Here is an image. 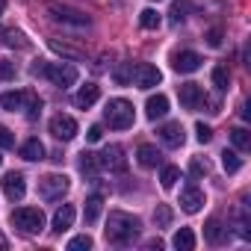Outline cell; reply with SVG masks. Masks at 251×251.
I'll list each match as a JSON object with an SVG mask.
<instances>
[{
	"instance_id": "obj_18",
	"label": "cell",
	"mask_w": 251,
	"mask_h": 251,
	"mask_svg": "<svg viewBox=\"0 0 251 251\" xmlns=\"http://www.w3.org/2000/svg\"><path fill=\"white\" fill-rule=\"evenodd\" d=\"M166 112H169V98H166V95H154V98H148V103H145V115H148L151 121L163 118Z\"/></svg>"
},
{
	"instance_id": "obj_43",
	"label": "cell",
	"mask_w": 251,
	"mask_h": 251,
	"mask_svg": "<svg viewBox=\"0 0 251 251\" xmlns=\"http://www.w3.org/2000/svg\"><path fill=\"white\" fill-rule=\"evenodd\" d=\"M145 248H148V251H160V248H163V239H148Z\"/></svg>"
},
{
	"instance_id": "obj_8",
	"label": "cell",
	"mask_w": 251,
	"mask_h": 251,
	"mask_svg": "<svg viewBox=\"0 0 251 251\" xmlns=\"http://www.w3.org/2000/svg\"><path fill=\"white\" fill-rule=\"evenodd\" d=\"M50 133H53V139H59V142H71L74 136H77V121L71 118V115H53L50 118Z\"/></svg>"
},
{
	"instance_id": "obj_41",
	"label": "cell",
	"mask_w": 251,
	"mask_h": 251,
	"mask_svg": "<svg viewBox=\"0 0 251 251\" xmlns=\"http://www.w3.org/2000/svg\"><path fill=\"white\" fill-rule=\"evenodd\" d=\"M207 45H210V48H219V45H222V30H210V33H207Z\"/></svg>"
},
{
	"instance_id": "obj_1",
	"label": "cell",
	"mask_w": 251,
	"mask_h": 251,
	"mask_svg": "<svg viewBox=\"0 0 251 251\" xmlns=\"http://www.w3.org/2000/svg\"><path fill=\"white\" fill-rule=\"evenodd\" d=\"M106 242L109 245H118V248H127L139 239L142 233V222L130 213H121V210H112L109 219H106Z\"/></svg>"
},
{
	"instance_id": "obj_15",
	"label": "cell",
	"mask_w": 251,
	"mask_h": 251,
	"mask_svg": "<svg viewBox=\"0 0 251 251\" xmlns=\"http://www.w3.org/2000/svg\"><path fill=\"white\" fill-rule=\"evenodd\" d=\"M227 233H230V230L222 225V219H216V216L207 219V225H204V239H207L210 245H222V242L227 239Z\"/></svg>"
},
{
	"instance_id": "obj_17",
	"label": "cell",
	"mask_w": 251,
	"mask_h": 251,
	"mask_svg": "<svg viewBox=\"0 0 251 251\" xmlns=\"http://www.w3.org/2000/svg\"><path fill=\"white\" fill-rule=\"evenodd\" d=\"M98 98H100V89H98L95 83H86V86H83V89L74 95V106H80V109H89V106H92Z\"/></svg>"
},
{
	"instance_id": "obj_19",
	"label": "cell",
	"mask_w": 251,
	"mask_h": 251,
	"mask_svg": "<svg viewBox=\"0 0 251 251\" xmlns=\"http://www.w3.org/2000/svg\"><path fill=\"white\" fill-rule=\"evenodd\" d=\"M24 103H27V92H3L0 95V106L9 109V112L24 109Z\"/></svg>"
},
{
	"instance_id": "obj_36",
	"label": "cell",
	"mask_w": 251,
	"mask_h": 251,
	"mask_svg": "<svg viewBox=\"0 0 251 251\" xmlns=\"http://www.w3.org/2000/svg\"><path fill=\"white\" fill-rule=\"evenodd\" d=\"M12 77H15V62L0 59V83H6V80H12Z\"/></svg>"
},
{
	"instance_id": "obj_42",
	"label": "cell",
	"mask_w": 251,
	"mask_h": 251,
	"mask_svg": "<svg viewBox=\"0 0 251 251\" xmlns=\"http://www.w3.org/2000/svg\"><path fill=\"white\" fill-rule=\"evenodd\" d=\"M201 175H207V166L195 160V163H192V177H201Z\"/></svg>"
},
{
	"instance_id": "obj_30",
	"label": "cell",
	"mask_w": 251,
	"mask_h": 251,
	"mask_svg": "<svg viewBox=\"0 0 251 251\" xmlns=\"http://www.w3.org/2000/svg\"><path fill=\"white\" fill-rule=\"evenodd\" d=\"M3 45L24 50V48H27V39H24V33H21V30H6V33H3Z\"/></svg>"
},
{
	"instance_id": "obj_27",
	"label": "cell",
	"mask_w": 251,
	"mask_h": 251,
	"mask_svg": "<svg viewBox=\"0 0 251 251\" xmlns=\"http://www.w3.org/2000/svg\"><path fill=\"white\" fill-rule=\"evenodd\" d=\"M230 142H233L236 151H248V148H251V133H248L245 127H233V130H230Z\"/></svg>"
},
{
	"instance_id": "obj_46",
	"label": "cell",
	"mask_w": 251,
	"mask_h": 251,
	"mask_svg": "<svg viewBox=\"0 0 251 251\" xmlns=\"http://www.w3.org/2000/svg\"><path fill=\"white\" fill-rule=\"evenodd\" d=\"M0 163H3V157H0Z\"/></svg>"
},
{
	"instance_id": "obj_29",
	"label": "cell",
	"mask_w": 251,
	"mask_h": 251,
	"mask_svg": "<svg viewBox=\"0 0 251 251\" xmlns=\"http://www.w3.org/2000/svg\"><path fill=\"white\" fill-rule=\"evenodd\" d=\"M180 180V169L177 166H166L163 169V175H160V183H163V189H175V183Z\"/></svg>"
},
{
	"instance_id": "obj_39",
	"label": "cell",
	"mask_w": 251,
	"mask_h": 251,
	"mask_svg": "<svg viewBox=\"0 0 251 251\" xmlns=\"http://www.w3.org/2000/svg\"><path fill=\"white\" fill-rule=\"evenodd\" d=\"M50 48H53L56 53H62V56H71V59H80V53H77V50H71V48H65V45H59L56 39H50Z\"/></svg>"
},
{
	"instance_id": "obj_13",
	"label": "cell",
	"mask_w": 251,
	"mask_h": 251,
	"mask_svg": "<svg viewBox=\"0 0 251 251\" xmlns=\"http://www.w3.org/2000/svg\"><path fill=\"white\" fill-rule=\"evenodd\" d=\"M180 207H183L186 213H198V210L204 207V192H201L195 183H186L183 192H180Z\"/></svg>"
},
{
	"instance_id": "obj_4",
	"label": "cell",
	"mask_w": 251,
	"mask_h": 251,
	"mask_svg": "<svg viewBox=\"0 0 251 251\" xmlns=\"http://www.w3.org/2000/svg\"><path fill=\"white\" fill-rule=\"evenodd\" d=\"M12 225L21 230V233H39L42 227H45V213L39 210V207H18V210H12Z\"/></svg>"
},
{
	"instance_id": "obj_31",
	"label": "cell",
	"mask_w": 251,
	"mask_h": 251,
	"mask_svg": "<svg viewBox=\"0 0 251 251\" xmlns=\"http://www.w3.org/2000/svg\"><path fill=\"white\" fill-rule=\"evenodd\" d=\"M139 24H142L145 30H157V27H160V12H157V9H142Z\"/></svg>"
},
{
	"instance_id": "obj_38",
	"label": "cell",
	"mask_w": 251,
	"mask_h": 251,
	"mask_svg": "<svg viewBox=\"0 0 251 251\" xmlns=\"http://www.w3.org/2000/svg\"><path fill=\"white\" fill-rule=\"evenodd\" d=\"M0 148H15V136H12L9 127H3V124H0Z\"/></svg>"
},
{
	"instance_id": "obj_35",
	"label": "cell",
	"mask_w": 251,
	"mask_h": 251,
	"mask_svg": "<svg viewBox=\"0 0 251 251\" xmlns=\"http://www.w3.org/2000/svg\"><path fill=\"white\" fill-rule=\"evenodd\" d=\"M195 139H198L201 145H207V142L213 139V130L207 127V124H204V121H198V124H195Z\"/></svg>"
},
{
	"instance_id": "obj_24",
	"label": "cell",
	"mask_w": 251,
	"mask_h": 251,
	"mask_svg": "<svg viewBox=\"0 0 251 251\" xmlns=\"http://www.w3.org/2000/svg\"><path fill=\"white\" fill-rule=\"evenodd\" d=\"M189 12H192V0H175L169 18H172V24H180V21H186Z\"/></svg>"
},
{
	"instance_id": "obj_45",
	"label": "cell",
	"mask_w": 251,
	"mask_h": 251,
	"mask_svg": "<svg viewBox=\"0 0 251 251\" xmlns=\"http://www.w3.org/2000/svg\"><path fill=\"white\" fill-rule=\"evenodd\" d=\"M0 248H6V239H3V236H0Z\"/></svg>"
},
{
	"instance_id": "obj_2",
	"label": "cell",
	"mask_w": 251,
	"mask_h": 251,
	"mask_svg": "<svg viewBox=\"0 0 251 251\" xmlns=\"http://www.w3.org/2000/svg\"><path fill=\"white\" fill-rule=\"evenodd\" d=\"M36 77H48L53 86H59V89H68V86H74L77 83V68L74 65H68V62H33V68H30Z\"/></svg>"
},
{
	"instance_id": "obj_22",
	"label": "cell",
	"mask_w": 251,
	"mask_h": 251,
	"mask_svg": "<svg viewBox=\"0 0 251 251\" xmlns=\"http://www.w3.org/2000/svg\"><path fill=\"white\" fill-rule=\"evenodd\" d=\"M80 172H83L86 177H98V172H100V166H98V154L83 151V154H80Z\"/></svg>"
},
{
	"instance_id": "obj_16",
	"label": "cell",
	"mask_w": 251,
	"mask_h": 251,
	"mask_svg": "<svg viewBox=\"0 0 251 251\" xmlns=\"http://www.w3.org/2000/svg\"><path fill=\"white\" fill-rule=\"evenodd\" d=\"M74 216H77V210H74L71 204H62V207L53 213V230H56V233L68 230V227L74 225Z\"/></svg>"
},
{
	"instance_id": "obj_25",
	"label": "cell",
	"mask_w": 251,
	"mask_h": 251,
	"mask_svg": "<svg viewBox=\"0 0 251 251\" xmlns=\"http://www.w3.org/2000/svg\"><path fill=\"white\" fill-rule=\"evenodd\" d=\"M112 80H115L118 86H127V83L133 80V62H118V65L112 68Z\"/></svg>"
},
{
	"instance_id": "obj_23",
	"label": "cell",
	"mask_w": 251,
	"mask_h": 251,
	"mask_svg": "<svg viewBox=\"0 0 251 251\" xmlns=\"http://www.w3.org/2000/svg\"><path fill=\"white\" fill-rule=\"evenodd\" d=\"M172 242H175V248H177V251H192V248H195V233H192L189 227H180V230L175 233V239H172Z\"/></svg>"
},
{
	"instance_id": "obj_34",
	"label": "cell",
	"mask_w": 251,
	"mask_h": 251,
	"mask_svg": "<svg viewBox=\"0 0 251 251\" xmlns=\"http://www.w3.org/2000/svg\"><path fill=\"white\" fill-rule=\"evenodd\" d=\"M24 106H27V118H36L42 112V98H36L33 92H27V103Z\"/></svg>"
},
{
	"instance_id": "obj_10",
	"label": "cell",
	"mask_w": 251,
	"mask_h": 251,
	"mask_svg": "<svg viewBox=\"0 0 251 251\" xmlns=\"http://www.w3.org/2000/svg\"><path fill=\"white\" fill-rule=\"evenodd\" d=\"M3 195H6L9 201H21V198L27 195V180H24L21 172H9V175L3 177Z\"/></svg>"
},
{
	"instance_id": "obj_6",
	"label": "cell",
	"mask_w": 251,
	"mask_h": 251,
	"mask_svg": "<svg viewBox=\"0 0 251 251\" xmlns=\"http://www.w3.org/2000/svg\"><path fill=\"white\" fill-rule=\"evenodd\" d=\"M98 166H100L103 172H112V175L127 172V157H124V148H121V145H106V148L98 154Z\"/></svg>"
},
{
	"instance_id": "obj_37",
	"label": "cell",
	"mask_w": 251,
	"mask_h": 251,
	"mask_svg": "<svg viewBox=\"0 0 251 251\" xmlns=\"http://www.w3.org/2000/svg\"><path fill=\"white\" fill-rule=\"evenodd\" d=\"M68 248H71V251H80V248H92V236H89V233H83V236H74V239L68 242Z\"/></svg>"
},
{
	"instance_id": "obj_12",
	"label": "cell",
	"mask_w": 251,
	"mask_h": 251,
	"mask_svg": "<svg viewBox=\"0 0 251 251\" xmlns=\"http://www.w3.org/2000/svg\"><path fill=\"white\" fill-rule=\"evenodd\" d=\"M160 133V142L163 145H169V148H180L183 145V124L180 121H169V124H163V127L157 130Z\"/></svg>"
},
{
	"instance_id": "obj_33",
	"label": "cell",
	"mask_w": 251,
	"mask_h": 251,
	"mask_svg": "<svg viewBox=\"0 0 251 251\" xmlns=\"http://www.w3.org/2000/svg\"><path fill=\"white\" fill-rule=\"evenodd\" d=\"M154 222H157V227H169V225H172V210H169L166 204H157V210H154Z\"/></svg>"
},
{
	"instance_id": "obj_9",
	"label": "cell",
	"mask_w": 251,
	"mask_h": 251,
	"mask_svg": "<svg viewBox=\"0 0 251 251\" xmlns=\"http://www.w3.org/2000/svg\"><path fill=\"white\" fill-rule=\"evenodd\" d=\"M133 80H136L139 89H154V86L163 80V74H160L157 65H151V62H139V65L133 68Z\"/></svg>"
},
{
	"instance_id": "obj_5",
	"label": "cell",
	"mask_w": 251,
	"mask_h": 251,
	"mask_svg": "<svg viewBox=\"0 0 251 251\" xmlns=\"http://www.w3.org/2000/svg\"><path fill=\"white\" fill-rule=\"evenodd\" d=\"M48 15L50 21L56 24H68V27H89L92 18L80 9H71V6H62V3H48Z\"/></svg>"
},
{
	"instance_id": "obj_28",
	"label": "cell",
	"mask_w": 251,
	"mask_h": 251,
	"mask_svg": "<svg viewBox=\"0 0 251 251\" xmlns=\"http://www.w3.org/2000/svg\"><path fill=\"white\" fill-rule=\"evenodd\" d=\"M227 83H230V71H227V65H216V68H213V86H216L219 92H225Z\"/></svg>"
},
{
	"instance_id": "obj_20",
	"label": "cell",
	"mask_w": 251,
	"mask_h": 251,
	"mask_svg": "<svg viewBox=\"0 0 251 251\" xmlns=\"http://www.w3.org/2000/svg\"><path fill=\"white\" fill-rule=\"evenodd\" d=\"M21 157H24V160H30V163L45 160V145H42L39 139H27V142L21 145Z\"/></svg>"
},
{
	"instance_id": "obj_21",
	"label": "cell",
	"mask_w": 251,
	"mask_h": 251,
	"mask_svg": "<svg viewBox=\"0 0 251 251\" xmlns=\"http://www.w3.org/2000/svg\"><path fill=\"white\" fill-rule=\"evenodd\" d=\"M139 163L145 166V169H154V166H160V160H163V154L154 148V145H139Z\"/></svg>"
},
{
	"instance_id": "obj_32",
	"label": "cell",
	"mask_w": 251,
	"mask_h": 251,
	"mask_svg": "<svg viewBox=\"0 0 251 251\" xmlns=\"http://www.w3.org/2000/svg\"><path fill=\"white\" fill-rule=\"evenodd\" d=\"M222 166H225V172H227V175H233V172H239L242 160H239V154H236V151H225V154H222Z\"/></svg>"
},
{
	"instance_id": "obj_26",
	"label": "cell",
	"mask_w": 251,
	"mask_h": 251,
	"mask_svg": "<svg viewBox=\"0 0 251 251\" xmlns=\"http://www.w3.org/2000/svg\"><path fill=\"white\" fill-rule=\"evenodd\" d=\"M100 207H103V198H100V195H89V198H86V207H83V216H86V222H98V216H100Z\"/></svg>"
},
{
	"instance_id": "obj_40",
	"label": "cell",
	"mask_w": 251,
	"mask_h": 251,
	"mask_svg": "<svg viewBox=\"0 0 251 251\" xmlns=\"http://www.w3.org/2000/svg\"><path fill=\"white\" fill-rule=\"evenodd\" d=\"M100 136H103V127H100V124H92L89 133H86V139L89 142H100Z\"/></svg>"
},
{
	"instance_id": "obj_11",
	"label": "cell",
	"mask_w": 251,
	"mask_h": 251,
	"mask_svg": "<svg viewBox=\"0 0 251 251\" xmlns=\"http://www.w3.org/2000/svg\"><path fill=\"white\" fill-rule=\"evenodd\" d=\"M172 68H175L177 74H192V71L201 68V56H198L195 50H180V53L172 56Z\"/></svg>"
},
{
	"instance_id": "obj_7",
	"label": "cell",
	"mask_w": 251,
	"mask_h": 251,
	"mask_svg": "<svg viewBox=\"0 0 251 251\" xmlns=\"http://www.w3.org/2000/svg\"><path fill=\"white\" fill-rule=\"evenodd\" d=\"M68 186H71V180L65 175H48V177L39 180V195L45 201H59L68 192Z\"/></svg>"
},
{
	"instance_id": "obj_44",
	"label": "cell",
	"mask_w": 251,
	"mask_h": 251,
	"mask_svg": "<svg viewBox=\"0 0 251 251\" xmlns=\"http://www.w3.org/2000/svg\"><path fill=\"white\" fill-rule=\"evenodd\" d=\"M3 9H6V0H0V15H3Z\"/></svg>"
},
{
	"instance_id": "obj_14",
	"label": "cell",
	"mask_w": 251,
	"mask_h": 251,
	"mask_svg": "<svg viewBox=\"0 0 251 251\" xmlns=\"http://www.w3.org/2000/svg\"><path fill=\"white\" fill-rule=\"evenodd\" d=\"M180 103H183L186 109H198V106L204 103V89H201L198 83H183V86H180Z\"/></svg>"
},
{
	"instance_id": "obj_3",
	"label": "cell",
	"mask_w": 251,
	"mask_h": 251,
	"mask_svg": "<svg viewBox=\"0 0 251 251\" xmlns=\"http://www.w3.org/2000/svg\"><path fill=\"white\" fill-rule=\"evenodd\" d=\"M103 121L109 124L112 130H127V127H133V103L124 100V98L109 100L106 109H103Z\"/></svg>"
}]
</instances>
